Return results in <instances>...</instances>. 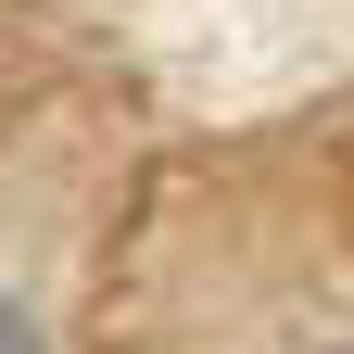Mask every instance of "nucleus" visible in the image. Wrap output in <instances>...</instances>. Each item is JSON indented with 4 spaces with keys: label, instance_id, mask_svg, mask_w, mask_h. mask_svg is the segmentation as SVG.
<instances>
[{
    "label": "nucleus",
    "instance_id": "f03ea898",
    "mask_svg": "<svg viewBox=\"0 0 354 354\" xmlns=\"http://www.w3.org/2000/svg\"><path fill=\"white\" fill-rule=\"evenodd\" d=\"M342 354H354V342H342Z\"/></svg>",
    "mask_w": 354,
    "mask_h": 354
},
{
    "label": "nucleus",
    "instance_id": "f257e3e1",
    "mask_svg": "<svg viewBox=\"0 0 354 354\" xmlns=\"http://www.w3.org/2000/svg\"><path fill=\"white\" fill-rule=\"evenodd\" d=\"M0 354H38V329H26V317H13V304H0Z\"/></svg>",
    "mask_w": 354,
    "mask_h": 354
}]
</instances>
